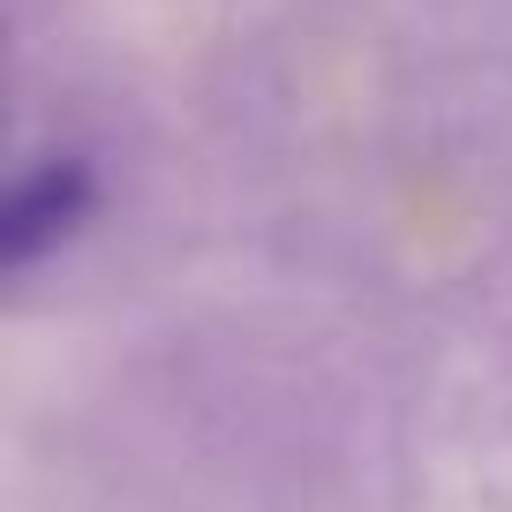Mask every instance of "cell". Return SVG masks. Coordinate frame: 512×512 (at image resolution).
<instances>
[{
    "mask_svg": "<svg viewBox=\"0 0 512 512\" xmlns=\"http://www.w3.org/2000/svg\"><path fill=\"white\" fill-rule=\"evenodd\" d=\"M98 204H106V189L83 151H46V159L16 166V181L0 196V272H38L98 219Z\"/></svg>",
    "mask_w": 512,
    "mask_h": 512,
    "instance_id": "1",
    "label": "cell"
}]
</instances>
